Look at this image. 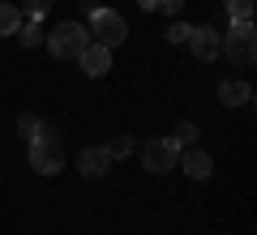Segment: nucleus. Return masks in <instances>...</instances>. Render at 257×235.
Returning a JSON list of instances; mask_svg holds the SVG:
<instances>
[{"instance_id":"nucleus-16","label":"nucleus","mask_w":257,"mask_h":235,"mask_svg":"<svg viewBox=\"0 0 257 235\" xmlns=\"http://www.w3.org/2000/svg\"><path fill=\"white\" fill-rule=\"evenodd\" d=\"M35 141H64V137H60V128H56V124H47V120H43L39 133H35Z\"/></svg>"},{"instance_id":"nucleus-12","label":"nucleus","mask_w":257,"mask_h":235,"mask_svg":"<svg viewBox=\"0 0 257 235\" xmlns=\"http://www.w3.org/2000/svg\"><path fill=\"white\" fill-rule=\"evenodd\" d=\"M138 150V145H133V137H116V141L107 145V154H111V163H116V158H128V154Z\"/></svg>"},{"instance_id":"nucleus-15","label":"nucleus","mask_w":257,"mask_h":235,"mask_svg":"<svg viewBox=\"0 0 257 235\" xmlns=\"http://www.w3.org/2000/svg\"><path fill=\"white\" fill-rule=\"evenodd\" d=\"M227 18H253V0H223Z\"/></svg>"},{"instance_id":"nucleus-10","label":"nucleus","mask_w":257,"mask_h":235,"mask_svg":"<svg viewBox=\"0 0 257 235\" xmlns=\"http://www.w3.org/2000/svg\"><path fill=\"white\" fill-rule=\"evenodd\" d=\"M219 99L227 103V107H248V103H253V86L240 82V77H227V82H219Z\"/></svg>"},{"instance_id":"nucleus-5","label":"nucleus","mask_w":257,"mask_h":235,"mask_svg":"<svg viewBox=\"0 0 257 235\" xmlns=\"http://www.w3.org/2000/svg\"><path fill=\"white\" fill-rule=\"evenodd\" d=\"M30 171L39 175L64 171V141H30Z\"/></svg>"},{"instance_id":"nucleus-1","label":"nucleus","mask_w":257,"mask_h":235,"mask_svg":"<svg viewBox=\"0 0 257 235\" xmlns=\"http://www.w3.org/2000/svg\"><path fill=\"white\" fill-rule=\"evenodd\" d=\"M219 52L227 56L236 69H248V64L257 60V30H253V18H231L227 35H223Z\"/></svg>"},{"instance_id":"nucleus-4","label":"nucleus","mask_w":257,"mask_h":235,"mask_svg":"<svg viewBox=\"0 0 257 235\" xmlns=\"http://www.w3.org/2000/svg\"><path fill=\"white\" fill-rule=\"evenodd\" d=\"M90 43H103V47H120L128 39V26L116 9H90Z\"/></svg>"},{"instance_id":"nucleus-20","label":"nucleus","mask_w":257,"mask_h":235,"mask_svg":"<svg viewBox=\"0 0 257 235\" xmlns=\"http://www.w3.org/2000/svg\"><path fill=\"white\" fill-rule=\"evenodd\" d=\"M159 9H163V13H180L184 0H159Z\"/></svg>"},{"instance_id":"nucleus-3","label":"nucleus","mask_w":257,"mask_h":235,"mask_svg":"<svg viewBox=\"0 0 257 235\" xmlns=\"http://www.w3.org/2000/svg\"><path fill=\"white\" fill-rule=\"evenodd\" d=\"M176 158H180V141H176V137H150V141L142 145V167H146L150 175L176 171Z\"/></svg>"},{"instance_id":"nucleus-18","label":"nucleus","mask_w":257,"mask_h":235,"mask_svg":"<svg viewBox=\"0 0 257 235\" xmlns=\"http://www.w3.org/2000/svg\"><path fill=\"white\" fill-rule=\"evenodd\" d=\"M189 30H193V26H184V22H176V26L167 30V39H172V43H184V39H189Z\"/></svg>"},{"instance_id":"nucleus-17","label":"nucleus","mask_w":257,"mask_h":235,"mask_svg":"<svg viewBox=\"0 0 257 235\" xmlns=\"http://www.w3.org/2000/svg\"><path fill=\"white\" fill-rule=\"evenodd\" d=\"M176 141H180V145H193V141H197V124H180V128H176Z\"/></svg>"},{"instance_id":"nucleus-11","label":"nucleus","mask_w":257,"mask_h":235,"mask_svg":"<svg viewBox=\"0 0 257 235\" xmlns=\"http://www.w3.org/2000/svg\"><path fill=\"white\" fill-rule=\"evenodd\" d=\"M18 30H22V9L0 0V35H18Z\"/></svg>"},{"instance_id":"nucleus-14","label":"nucleus","mask_w":257,"mask_h":235,"mask_svg":"<svg viewBox=\"0 0 257 235\" xmlns=\"http://www.w3.org/2000/svg\"><path fill=\"white\" fill-rule=\"evenodd\" d=\"M39 124H43V120H39V116H30V111H22V116H18V133H22V137H30V141H35Z\"/></svg>"},{"instance_id":"nucleus-6","label":"nucleus","mask_w":257,"mask_h":235,"mask_svg":"<svg viewBox=\"0 0 257 235\" xmlns=\"http://www.w3.org/2000/svg\"><path fill=\"white\" fill-rule=\"evenodd\" d=\"M184 43L193 47V56H197V60H202V64H210L214 56H219V43H223V35H219V30H214V26H193Z\"/></svg>"},{"instance_id":"nucleus-9","label":"nucleus","mask_w":257,"mask_h":235,"mask_svg":"<svg viewBox=\"0 0 257 235\" xmlns=\"http://www.w3.org/2000/svg\"><path fill=\"white\" fill-rule=\"evenodd\" d=\"M107 167H111V154H107V145H86V150L77 154V171H82V175H90V180L107 175Z\"/></svg>"},{"instance_id":"nucleus-7","label":"nucleus","mask_w":257,"mask_h":235,"mask_svg":"<svg viewBox=\"0 0 257 235\" xmlns=\"http://www.w3.org/2000/svg\"><path fill=\"white\" fill-rule=\"evenodd\" d=\"M176 167H180L189 180H210V175H214V158L202 150V145H193V150H180Z\"/></svg>"},{"instance_id":"nucleus-13","label":"nucleus","mask_w":257,"mask_h":235,"mask_svg":"<svg viewBox=\"0 0 257 235\" xmlns=\"http://www.w3.org/2000/svg\"><path fill=\"white\" fill-rule=\"evenodd\" d=\"M18 39H22V47H39V43H43V30H39L35 22H30V26H26V22H22V30H18Z\"/></svg>"},{"instance_id":"nucleus-2","label":"nucleus","mask_w":257,"mask_h":235,"mask_svg":"<svg viewBox=\"0 0 257 235\" xmlns=\"http://www.w3.org/2000/svg\"><path fill=\"white\" fill-rule=\"evenodd\" d=\"M43 43L56 60H77V52L90 43V30H86V22H60L52 35H43Z\"/></svg>"},{"instance_id":"nucleus-21","label":"nucleus","mask_w":257,"mask_h":235,"mask_svg":"<svg viewBox=\"0 0 257 235\" xmlns=\"http://www.w3.org/2000/svg\"><path fill=\"white\" fill-rule=\"evenodd\" d=\"M138 5H142L146 13H155V9H159V0H138Z\"/></svg>"},{"instance_id":"nucleus-8","label":"nucleus","mask_w":257,"mask_h":235,"mask_svg":"<svg viewBox=\"0 0 257 235\" xmlns=\"http://www.w3.org/2000/svg\"><path fill=\"white\" fill-rule=\"evenodd\" d=\"M77 64H82L86 77H103V73L111 69V47H103V43H86L82 52H77Z\"/></svg>"},{"instance_id":"nucleus-19","label":"nucleus","mask_w":257,"mask_h":235,"mask_svg":"<svg viewBox=\"0 0 257 235\" xmlns=\"http://www.w3.org/2000/svg\"><path fill=\"white\" fill-rule=\"evenodd\" d=\"M47 5H52V0H26V9L35 13V18H43V13H47Z\"/></svg>"}]
</instances>
